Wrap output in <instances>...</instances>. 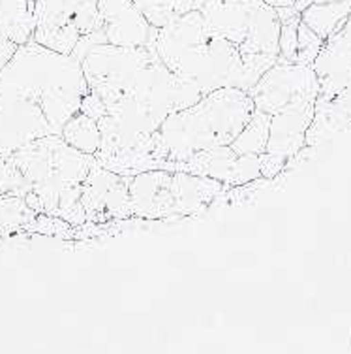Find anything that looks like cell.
<instances>
[{"label":"cell","mask_w":351,"mask_h":354,"mask_svg":"<svg viewBox=\"0 0 351 354\" xmlns=\"http://www.w3.org/2000/svg\"><path fill=\"white\" fill-rule=\"evenodd\" d=\"M81 70L88 91L106 106V115L98 119L100 147L94 160L111 171L137 168L152 153L150 136L166 117L205 96L169 72L149 44L94 46L81 59Z\"/></svg>","instance_id":"6da1fadb"},{"label":"cell","mask_w":351,"mask_h":354,"mask_svg":"<svg viewBox=\"0 0 351 354\" xmlns=\"http://www.w3.org/2000/svg\"><path fill=\"white\" fill-rule=\"evenodd\" d=\"M149 46L169 72L196 85L203 95L222 87L248 91L269 70L248 61L230 40L210 30L197 8L166 27H152Z\"/></svg>","instance_id":"7a4b0ae2"},{"label":"cell","mask_w":351,"mask_h":354,"mask_svg":"<svg viewBox=\"0 0 351 354\" xmlns=\"http://www.w3.org/2000/svg\"><path fill=\"white\" fill-rule=\"evenodd\" d=\"M254 102L246 91L235 87L214 88L188 108L166 117L150 136L152 157L160 170H173L197 151L230 145L254 113Z\"/></svg>","instance_id":"3957f363"},{"label":"cell","mask_w":351,"mask_h":354,"mask_svg":"<svg viewBox=\"0 0 351 354\" xmlns=\"http://www.w3.org/2000/svg\"><path fill=\"white\" fill-rule=\"evenodd\" d=\"M10 160L25 181L23 198L34 212L74 226L87 223L81 192L94 155L75 149L61 134H54L21 147Z\"/></svg>","instance_id":"277c9868"},{"label":"cell","mask_w":351,"mask_h":354,"mask_svg":"<svg viewBox=\"0 0 351 354\" xmlns=\"http://www.w3.org/2000/svg\"><path fill=\"white\" fill-rule=\"evenodd\" d=\"M228 185L186 171L149 170L130 176L134 217L147 221H184L201 217Z\"/></svg>","instance_id":"5b68a950"},{"label":"cell","mask_w":351,"mask_h":354,"mask_svg":"<svg viewBox=\"0 0 351 354\" xmlns=\"http://www.w3.org/2000/svg\"><path fill=\"white\" fill-rule=\"evenodd\" d=\"M98 23V0H34V36L43 48L72 55Z\"/></svg>","instance_id":"8992f818"},{"label":"cell","mask_w":351,"mask_h":354,"mask_svg":"<svg viewBox=\"0 0 351 354\" xmlns=\"http://www.w3.org/2000/svg\"><path fill=\"white\" fill-rule=\"evenodd\" d=\"M152 27L132 0H98V23L90 35L83 36L72 57L81 62L87 51L100 44L121 48L147 46Z\"/></svg>","instance_id":"52a82bcc"},{"label":"cell","mask_w":351,"mask_h":354,"mask_svg":"<svg viewBox=\"0 0 351 354\" xmlns=\"http://www.w3.org/2000/svg\"><path fill=\"white\" fill-rule=\"evenodd\" d=\"M246 93L256 109L274 115L299 100H316L319 95V80L310 64L278 61Z\"/></svg>","instance_id":"ba28073f"},{"label":"cell","mask_w":351,"mask_h":354,"mask_svg":"<svg viewBox=\"0 0 351 354\" xmlns=\"http://www.w3.org/2000/svg\"><path fill=\"white\" fill-rule=\"evenodd\" d=\"M128 187L130 176L101 168L94 160L81 192V207L87 223L106 225L134 217Z\"/></svg>","instance_id":"9c48e42d"},{"label":"cell","mask_w":351,"mask_h":354,"mask_svg":"<svg viewBox=\"0 0 351 354\" xmlns=\"http://www.w3.org/2000/svg\"><path fill=\"white\" fill-rule=\"evenodd\" d=\"M319 80V95L334 96L351 80V14L337 32L325 40L323 48L312 62Z\"/></svg>","instance_id":"30bf717a"},{"label":"cell","mask_w":351,"mask_h":354,"mask_svg":"<svg viewBox=\"0 0 351 354\" xmlns=\"http://www.w3.org/2000/svg\"><path fill=\"white\" fill-rule=\"evenodd\" d=\"M314 98L285 106L270 117L267 153L291 158L306 145V130L314 117Z\"/></svg>","instance_id":"8fae6325"},{"label":"cell","mask_w":351,"mask_h":354,"mask_svg":"<svg viewBox=\"0 0 351 354\" xmlns=\"http://www.w3.org/2000/svg\"><path fill=\"white\" fill-rule=\"evenodd\" d=\"M351 129V98L344 95L316 98L314 117L306 130V145H329L342 132Z\"/></svg>","instance_id":"7c38bea8"},{"label":"cell","mask_w":351,"mask_h":354,"mask_svg":"<svg viewBox=\"0 0 351 354\" xmlns=\"http://www.w3.org/2000/svg\"><path fill=\"white\" fill-rule=\"evenodd\" d=\"M237 158H239V153L231 149L230 145H218L212 149L197 151L183 162H177L173 166V171H186L192 176L210 177L231 187Z\"/></svg>","instance_id":"4fadbf2b"},{"label":"cell","mask_w":351,"mask_h":354,"mask_svg":"<svg viewBox=\"0 0 351 354\" xmlns=\"http://www.w3.org/2000/svg\"><path fill=\"white\" fill-rule=\"evenodd\" d=\"M0 28L17 46L32 40L34 2L32 0H0Z\"/></svg>","instance_id":"5bb4252c"},{"label":"cell","mask_w":351,"mask_h":354,"mask_svg":"<svg viewBox=\"0 0 351 354\" xmlns=\"http://www.w3.org/2000/svg\"><path fill=\"white\" fill-rule=\"evenodd\" d=\"M351 14V0H334L310 4L301 10V21L310 27L321 40H327L332 32L342 27V23Z\"/></svg>","instance_id":"9a60e30c"},{"label":"cell","mask_w":351,"mask_h":354,"mask_svg":"<svg viewBox=\"0 0 351 354\" xmlns=\"http://www.w3.org/2000/svg\"><path fill=\"white\" fill-rule=\"evenodd\" d=\"M61 136L75 149L83 151L87 155H94L100 147V127L92 117L85 115L83 111H75L66 124L62 127Z\"/></svg>","instance_id":"2e32d148"},{"label":"cell","mask_w":351,"mask_h":354,"mask_svg":"<svg viewBox=\"0 0 351 354\" xmlns=\"http://www.w3.org/2000/svg\"><path fill=\"white\" fill-rule=\"evenodd\" d=\"M270 117L265 111L254 109L250 121L246 123L241 134L230 143V147L239 155H261L267 151V142H269V129H270Z\"/></svg>","instance_id":"e0dca14e"},{"label":"cell","mask_w":351,"mask_h":354,"mask_svg":"<svg viewBox=\"0 0 351 354\" xmlns=\"http://www.w3.org/2000/svg\"><path fill=\"white\" fill-rule=\"evenodd\" d=\"M38 213L25 202L21 194L0 196V236H12L15 232H27L28 225Z\"/></svg>","instance_id":"ac0fdd59"},{"label":"cell","mask_w":351,"mask_h":354,"mask_svg":"<svg viewBox=\"0 0 351 354\" xmlns=\"http://www.w3.org/2000/svg\"><path fill=\"white\" fill-rule=\"evenodd\" d=\"M149 21L150 27L160 28L188 14L196 0H132Z\"/></svg>","instance_id":"d6986e66"},{"label":"cell","mask_w":351,"mask_h":354,"mask_svg":"<svg viewBox=\"0 0 351 354\" xmlns=\"http://www.w3.org/2000/svg\"><path fill=\"white\" fill-rule=\"evenodd\" d=\"M277 14L280 17V62H295L297 55V28L301 23V12L293 6L277 8Z\"/></svg>","instance_id":"ffe728a7"},{"label":"cell","mask_w":351,"mask_h":354,"mask_svg":"<svg viewBox=\"0 0 351 354\" xmlns=\"http://www.w3.org/2000/svg\"><path fill=\"white\" fill-rule=\"evenodd\" d=\"M323 44L325 40H321L310 27H306L301 21L297 28V55H295V62H299V64H310L312 66V62L319 55Z\"/></svg>","instance_id":"44dd1931"},{"label":"cell","mask_w":351,"mask_h":354,"mask_svg":"<svg viewBox=\"0 0 351 354\" xmlns=\"http://www.w3.org/2000/svg\"><path fill=\"white\" fill-rule=\"evenodd\" d=\"M25 194V181L10 160V157H0V196L4 194Z\"/></svg>","instance_id":"7402d4cb"},{"label":"cell","mask_w":351,"mask_h":354,"mask_svg":"<svg viewBox=\"0 0 351 354\" xmlns=\"http://www.w3.org/2000/svg\"><path fill=\"white\" fill-rule=\"evenodd\" d=\"M285 162L288 158L280 157V155H274V153H261L259 155V166H261V177L265 179H272V177L280 176L285 168Z\"/></svg>","instance_id":"603a6c76"},{"label":"cell","mask_w":351,"mask_h":354,"mask_svg":"<svg viewBox=\"0 0 351 354\" xmlns=\"http://www.w3.org/2000/svg\"><path fill=\"white\" fill-rule=\"evenodd\" d=\"M79 111H83L85 115L92 117V119L98 121L100 117L106 115V106H103V102H101L100 98H98L92 91H87V95L83 96Z\"/></svg>","instance_id":"cb8c5ba5"},{"label":"cell","mask_w":351,"mask_h":354,"mask_svg":"<svg viewBox=\"0 0 351 354\" xmlns=\"http://www.w3.org/2000/svg\"><path fill=\"white\" fill-rule=\"evenodd\" d=\"M17 48H19V46H17L15 41L10 40V38L4 35V30L0 28V70L4 68V66H6V62L14 57Z\"/></svg>","instance_id":"d4e9b609"},{"label":"cell","mask_w":351,"mask_h":354,"mask_svg":"<svg viewBox=\"0 0 351 354\" xmlns=\"http://www.w3.org/2000/svg\"><path fill=\"white\" fill-rule=\"evenodd\" d=\"M321 2H334V0H295L293 8L301 12V10H304L306 6H310V4H321Z\"/></svg>","instance_id":"484cf974"},{"label":"cell","mask_w":351,"mask_h":354,"mask_svg":"<svg viewBox=\"0 0 351 354\" xmlns=\"http://www.w3.org/2000/svg\"><path fill=\"white\" fill-rule=\"evenodd\" d=\"M267 4L274 8H280V6H293L295 4V0H263Z\"/></svg>","instance_id":"4316f807"},{"label":"cell","mask_w":351,"mask_h":354,"mask_svg":"<svg viewBox=\"0 0 351 354\" xmlns=\"http://www.w3.org/2000/svg\"><path fill=\"white\" fill-rule=\"evenodd\" d=\"M32 2H34V0H32Z\"/></svg>","instance_id":"83f0119b"}]
</instances>
